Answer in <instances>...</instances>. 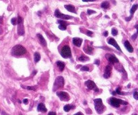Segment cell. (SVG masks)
<instances>
[{"instance_id": "obj_1", "label": "cell", "mask_w": 138, "mask_h": 115, "mask_svg": "<svg viewBox=\"0 0 138 115\" xmlns=\"http://www.w3.org/2000/svg\"><path fill=\"white\" fill-rule=\"evenodd\" d=\"M26 53V50L22 45H16L12 50V54L13 55H22Z\"/></svg>"}, {"instance_id": "obj_2", "label": "cell", "mask_w": 138, "mask_h": 115, "mask_svg": "<svg viewBox=\"0 0 138 115\" xmlns=\"http://www.w3.org/2000/svg\"><path fill=\"white\" fill-rule=\"evenodd\" d=\"M94 108L98 114H102L104 110V106L102 104V100L100 98H97L94 100Z\"/></svg>"}, {"instance_id": "obj_3", "label": "cell", "mask_w": 138, "mask_h": 115, "mask_svg": "<svg viewBox=\"0 0 138 115\" xmlns=\"http://www.w3.org/2000/svg\"><path fill=\"white\" fill-rule=\"evenodd\" d=\"M60 54L63 58H68L72 57V52H71V49L69 46L68 45H65L61 48L60 51Z\"/></svg>"}, {"instance_id": "obj_4", "label": "cell", "mask_w": 138, "mask_h": 115, "mask_svg": "<svg viewBox=\"0 0 138 115\" xmlns=\"http://www.w3.org/2000/svg\"><path fill=\"white\" fill-rule=\"evenodd\" d=\"M18 34L19 35H24V20L23 18L18 16Z\"/></svg>"}, {"instance_id": "obj_5", "label": "cell", "mask_w": 138, "mask_h": 115, "mask_svg": "<svg viewBox=\"0 0 138 115\" xmlns=\"http://www.w3.org/2000/svg\"><path fill=\"white\" fill-rule=\"evenodd\" d=\"M121 104L123 105H127V102H124L123 100L117 99L116 98H111L110 99V104L115 108H119Z\"/></svg>"}, {"instance_id": "obj_6", "label": "cell", "mask_w": 138, "mask_h": 115, "mask_svg": "<svg viewBox=\"0 0 138 115\" xmlns=\"http://www.w3.org/2000/svg\"><path fill=\"white\" fill-rule=\"evenodd\" d=\"M63 86H64V79L63 78V77H61V76L57 77V78L55 83H54V88H53V89L55 90L56 89L61 88Z\"/></svg>"}, {"instance_id": "obj_7", "label": "cell", "mask_w": 138, "mask_h": 115, "mask_svg": "<svg viewBox=\"0 0 138 115\" xmlns=\"http://www.w3.org/2000/svg\"><path fill=\"white\" fill-rule=\"evenodd\" d=\"M85 85L87 87L88 89H93V90L94 91H96V92H98L99 91V89H98V88L96 87L95 83L94 81H92L88 80L87 81H86Z\"/></svg>"}, {"instance_id": "obj_8", "label": "cell", "mask_w": 138, "mask_h": 115, "mask_svg": "<svg viewBox=\"0 0 138 115\" xmlns=\"http://www.w3.org/2000/svg\"><path fill=\"white\" fill-rule=\"evenodd\" d=\"M55 16H56L57 18H61L63 20H68V19H71L72 18V16L68 15H65V14H61L60 12V11L57 9L55 12Z\"/></svg>"}, {"instance_id": "obj_9", "label": "cell", "mask_w": 138, "mask_h": 115, "mask_svg": "<svg viewBox=\"0 0 138 115\" xmlns=\"http://www.w3.org/2000/svg\"><path fill=\"white\" fill-rule=\"evenodd\" d=\"M57 95L60 98V100L62 101H65L66 102L67 100H69V94L64 92V91H59V92H57Z\"/></svg>"}, {"instance_id": "obj_10", "label": "cell", "mask_w": 138, "mask_h": 115, "mask_svg": "<svg viewBox=\"0 0 138 115\" xmlns=\"http://www.w3.org/2000/svg\"><path fill=\"white\" fill-rule=\"evenodd\" d=\"M108 44H110V45H113L117 50H118L119 51H121V48H120V47L119 46V45L117 44V41H115V39H114L113 38H110L108 40Z\"/></svg>"}, {"instance_id": "obj_11", "label": "cell", "mask_w": 138, "mask_h": 115, "mask_svg": "<svg viewBox=\"0 0 138 115\" xmlns=\"http://www.w3.org/2000/svg\"><path fill=\"white\" fill-rule=\"evenodd\" d=\"M111 70H112V68L110 66H107L105 68V72L104 74V77L106 79H108L111 75Z\"/></svg>"}, {"instance_id": "obj_12", "label": "cell", "mask_w": 138, "mask_h": 115, "mask_svg": "<svg viewBox=\"0 0 138 115\" xmlns=\"http://www.w3.org/2000/svg\"><path fill=\"white\" fill-rule=\"evenodd\" d=\"M137 9H138V4H134V5L132 6V8H131V10H130V14H131V16H130L129 17H128V18H126V20H127V21H129V20L132 18L133 14L135 13V12L137 10Z\"/></svg>"}, {"instance_id": "obj_13", "label": "cell", "mask_w": 138, "mask_h": 115, "mask_svg": "<svg viewBox=\"0 0 138 115\" xmlns=\"http://www.w3.org/2000/svg\"><path fill=\"white\" fill-rule=\"evenodd\" d=\"M82 39L80 38H77V37H75L73 39V45H76V47H80L82 45Z\"/></svg>"}, {"instance_id": "obj_14", "label": "cell", "mask_w": 138, "mask_h": 115, "mask_svg": "<svg viewBox=\"0 0 138 115\" xmlns=\"http://www.w3.org/2000/svg\"><path fill=\"white\" fill-rule=\"evenodd\" d=\"M108 61L112 63V64H115L119 62V60L116 58V56L114 55H108V57L107 58Z\"/></svg>"}, {"instance_id": "obj_15", "label": "cell", "mask_w": 138, "mask_h": 115, "mask_svg": "<svg viewBox=\"0 0 138 115\" xmlns=\"http://www.w3.org/2000/svg\"><path fill=\"white\" fill-rule=\"evenodd\" d=\"M124 45H125V48L127 50V51H129V52H130V53L133 52V47H132L131 45L130 44V43H129V41H125V43H124Z\"/></svg>"}, {"instance_id": "obj_16", "label": "cell", "mask_w": 138, "mask_h": 115, "mask_svg": "<svg viewBox=\"0 0 138 115\" xmlns=\"http://www.w3.org/2000/svg\"><path fill=\"white\" fill-rule=\"evenodd\" d=\"M37 110H38V112H45L47 111L45 106L44 104H42V103H40V104L38 105Z\"/></svg>"}, {"instance_id": "obj_17", "label": "cell", "mask_w": 138, "mask_h": 115, "mask_svg": "<svg viewBox=\"0 0 138 115\" xmlns=\"http://www.w3.org/2000/svg\"><path fill=\"white\" fill-rule=\"evenodd\" d=\"M65 8L67 11L70 12H73V13H76V8L73 5H65Z\"/></svg>"}, {"instance_id": "obj_18", "label": "cell", "mask_w": 138, "mask_h": 115, "mask_svg": "<svg viewBox=\"0 0 138 115\" xmlns=\"http://www.w3.org/2000/svg\"><path fill=\"white\" fill-rule=\"evenodd\" d=\"M37 37L39 39V41H40V43L42 45H43L44 47L46 46V42L45 39H44V37H42V35H41V34H37Z\"/></svg>"}, {"instance_id": "obj_19", "label": "cell", "mask_w": 138, "mask_h": 115, "mask_svg": "<svg viewBox=\"0 0 138 115\" xmlns=\"http://www.w3.org/2000/svg\"><path fill=\"white\" fill-rule=\"evenodd\" d=\"M56 64L60 71H63V70H64V68H65V66L64 62H61V61H57L56 62Z\"/></svg>"}, {"instance_id": "obj_20", "label": "cell", "mask_w": 138, "mask_h": 115, "mask_svg": "<svg viewBox=\"0 0 138 115\" xmlns=\"http://www.w3.org/2000/svg\"><path fill=\"white\" fill-rule=\"evenodd\" d=\"M84 50L86 51V53H87V54H92V52H93V48H92V47H90V46H87V47H84Z\"/></svg>"}, {"instance_id": "obj_21", "label": "cell", "mask_w": 138, "mask_h": 115, "mask_svg": "<svg viewBox=\"0 0 138 115\" xmlns=\"http://www.w3.org/2000/svg\"><path fill=\"white\" fill-rule=\"evenodd\" d=\"M109 7H110V4H109V2L107 1H103L102 4H101V8H104V9H108Z\"/></svg>"}, {"instance_id": "obj_22", "label": "cell", "mask_w": 138, "mask_h": 115, "mask_svg": "<svg viewBox=\"0 0 138 115\" xmlns=\"http://www.w3.org/2000/svg\"><path fill=\"white\" fill-rule=\"evenodd\" d=\"M34 62H38V61L41 60V55L38 52H35L34 54Z\"/></svg>"}, {"instance_id": "obj_23", "label": "cell", "mask_w": 138, "mask_h": 115, "mask_svg": "<svg viewBox=\"0 0 138 115\" xmlns=\"http://www.w3.org/2000/svg\"><path fill=\"white\" fill-rule=\"evenodd\" d=\"M72 108H74V106H71V105H65L64 106L63 108V110H65V112H69V110L72 109Z\"/></svg>"}, {"instance_id": "obj_24", "label": "cell", "mask_w": 138, "mask_h": 115, "mask_svg": "<svg viewBox=\"0 0 138 115\" xmlns=\"http://www.w3.org/2000/svg\"><path fill=\"white\" fill-rule=\"evenodd\" d=\"M77 60H79V61H81V62H86V61H88V60H89V58L86 57V56H85V55H82Z\"/></svg>"}, {"instance_id": "obj_25", "label": "cell", "mask_w": 138, "mask_h": 115, "mask_svg": "<svg viewBox=\"0 0 138 115\" xmlns=\"http://www.w3.org/2000/svg\"><path fill=\"white\" fill-rule=\"evenodd\" d=\"M115 92H116V94H119V95H124V93L121 91V87H119L118 88H117Z\"/></svg>"}, {"instance_id": "obj_26", "label": "cell", "mask_w": 138, "mask_h": 115, "mask_svg": "<svg viewBox=\"0 0 138 115\" xmlns=\"http://www.w3.org/2000/svg\"><path fill=\"white\" fill-rule=\"evenodd\" d=\"M57 23H58V24H59V25H63L67 26V22L66 21H64V20H58V21H57Z\"/></svg>"}, {"instance_id": "obj_27", "label": "cell", "mask_w": 138, "mask_h": 115, "mask_svg": "<svg viewBox=\"0 0 138 115\" xmlns=\"http://www.w3.org/2000/svg\"><path fill=\"white\" fill-rule=\"evenodd\" d=\"M59 29L62 30H65L67 29V26L63 25H59Z\"/></svg>"}, {"instance_id": "obj_28", "label": "cell", "mask_w": 138, "mask_h": 115, "mask_svg": "<svg viewBox=\"0 0 138 115\" xmlns=\"http://www.w3.org/2000/svg\"><path fill=\"white\" fill-rule=\"evenodd\" d=\"M118 34V30L116 29H115V28H113V29H112V35L113 36H116V35Z\"/></svg>"}, {"instance_id": "obj_29", "label": "cell", "mask_w": 138, "mask_h": 115, "mask_svg": "<svg viewBox=\"0 0 138 115\" xmlns=\"http://www.w3.org/2000/svg\"><path fill=\"white\" fill-rule=\"evenodd\" d=\"M11 22H12V24L13 25H15L17 24V19L15 18H13L12 19V20H11Z\"/></svg>"}, {"instance_id": "obj_30", "label": "cell", "mask_w": 138, "mask_h": 115, "mask_svg": "<svg viewBox=\"0 0 138 115\" xmlns=\"http://www.w3.org/2000/svg\"><path fill=\"white\" fill-rule=\"evenodd\" d=\"M27 89H28V90H33V91H36V89H37V87H30V86H28V87H27Z\"/></svg>"}, {"instance_id": "obj_31", "label": "cell", "mask_w": 138, "mask_h": 115, "mask_svg": "<svg viewBox=\"0 0 138 115\" xmlns=\"http://www.w3.org/2000/svg\"><path fill=\"white\" fill-rule=\"evenodd\" d=\"M133 98L135 99L136 100H138V93L137 91H135V92H134V94H133Z\"/></svg>"}, {"instance_id": "obj_32", "label": "cell", "mask_w": 138, "mask_h": 115, "mask_svg": "<svg viewBox=\"0 0 138 115\" xmlns=\"http://www.w3.org/2000/svg\"><path fill=\"white\" fill-rule=\"evenodd\" d=\"M89 68L87 67V66H83L82 68H81V70L82 71H89Z\"/></svg>"}, {"instance_id": "obj_33", "label": "cell", "mask_w": 138, "mask_h": 115, "mask_svg": "<svg viewBox=\"0 0 138 115\" xmlns=\"http://www.w3.org/2000/svg\"><path fill=\"white\" fill-rule=\"evenodd\" d=\"M86 35L88 36H89V37H92V35H93V33H92V31H90V30H87V32H86Z\"/></svg>"}, {"instance_id": "obj_34", "label": "cell", "mask_w": 138, "mask_h": 115, "mask_svg": "<svg viewBox=\"0 0 138 115\" xmlns=\"http://www.w3.org/2000/svg\"><path fill=\"white\" fill-rule=\"evenodd\" d=\"M94 13H96V12L95 11H94V10H88V14H94Z\"/></svg>"}, {"instance_id": "obj_35", "label": "cell", "mask_w": 138, "mask_h": 115, "mask_svg": "<svg viewBox=\"0 0 138 115\" xmlns=\"http://www.w3.org/2000/svg\"><path fill=\"white\" fill-rule=\"evenodd\" d=\"M137 37H138V33H136L135 34H134V35H133V37H131V39H132L133 40H135V39L137 38Z\"/></svg>"}, {"instance_id": "obj_36", "label": "cell", "mask_w": 138, "mask_h": 115, "mask_svg": "<svg viewBox=\"0 0 138 115\" xmlns=\"http://www.w3.org/2000/svg\"><path fill=\"white\" fill-rule=\"evenodd\" d=\"M23 103H24V104H28V99H24V100H23Z\"/></svg>"}, {"instance_id": "obj_37", "label": "cell", "mask_w": 138, "mask_h": 115, "mask_svg": "<svg viewBox=\"0 0 138 115\" xmlns=\"http://www.w3.org/2000/svg\"><path fill=\"white\" fill-rule=\"evenodd\" d=\"M99 63H100V60H96L94 61V64H96L97 65H99Z\"/></svg>"}, {"instance_id": "obj_38", "label": "cell", "mask_w": 138, "mask_h": 115, "mask_svg": "<svg viewBox=\"0 0 138 115\" xmlns=\"http://www.w3.org/2000/svg\"><path fill=\"white\" fill-rule=\"evenodd\" d=\"M108 35V31H105V32L103 33V35H104V37H107Z\"/></svg>"}, {"instance_id": "obj_39", "label": "cell", "mask_w": 138, "mask_h": 115, "mask_svg": "<svg viewBox=\"0 0 138 115\" xmlns=\"http://www.w3.org/2000/svg\"><path fill=\"white\" fill-rule=\"evenodd\" d=\"M96 0H82V1L84 2H89V1H94Z\"/></svg>"}, {"instance_id": "obj_40", "label": "cell", "mask_w": 138, "mask_h": 115, "mask_svg": "<svg viewBox=\"0 0 138 115\" xmlns=\"http://www.w3.org/2000/svg\"><path fill=\"white\" fill-rule=\"evenodd\" d=\"M49 115H56V113L53 112H49Z\"/></svg>"}, {"instance_id": "obj_41", "label": "cell", "mask_w": 138, "mask_h": 115, "mask_svg": "<svg viewBox=\"0 0 138 115\" xmlns=\"http://www.w3.org/2000/svg\"><path fill=\"white\" fill-rule=\"evenodd\" d=\"M83 115V114H82V112H77V113H76V114H75V115Z\"/></svg>"}, {"instance_id": "obj_42", "label": "cell", "mask_w": 138, "mask_h": 115, "mask_svg": "<svg viewBox=\"0 0 138 115\" xmlns=\"http://www.w3.org/2000/svg\"><path fill=\"white\" fill-rule=\"evenodd\" d=\"M131 1H133V0H131Z\"/></svg>"}]
</instances>
